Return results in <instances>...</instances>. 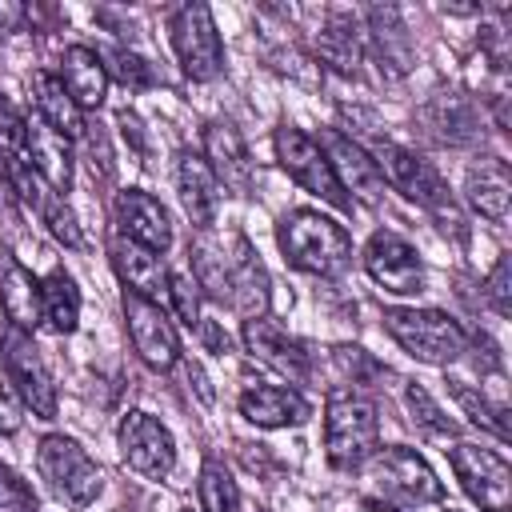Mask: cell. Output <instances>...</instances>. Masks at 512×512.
I'll return each instance as SVG.
<instances>
[{
    "label": "cell",
    "instance_id": "obj_24",
    "mask_svg": "<svg viewBox=\"0 0 512 512\" xmlns=\"http://www.w3.org/2000/svg\"><path fill=\"white\" fill-rule=\"evenodd\" d=\"M0 308L20 332H28L40 316V280L12 256L0 264Z\"/></svg>",
    "mask_w": 512,
    "mask_h": 512
},
{
    "label": "cell",
    "instance_id": "obj_12",
    "mask_svg": "<svg viewBox=\"0 0 512 512\" xmlns=\"http://www.w3.org/2000/svg\"><path fill=\"white\" fill-rule=\"evenodd\" d=\"M124 320H128V336H132V348L136 356L156 368V372H168L176 360H180V336L168 320V312L156 304V300H144L136 292H124Z\"/></svg>",
    "mask_w": 512,
    "mask_h": 512
},
{
    "label": "cell",
    "instance_id": "obj_39",
    "mask_svg": "<svg viewBox=\"0 0 512 512\" xmlns=\"http://www.w3.org/2000/svg\"><path fill=\"white\" fill-rule=\"evenodd\" d=\"M196 328H200V340H204V344H208L216 356H224V352H228V336L220 332V324H212V320H200Z\"/></svg>",
    "mask_w": 512,
    "mask_h": 512
},
{
    "label": "cell",
    "instance_id": "obj_35",
    "mask_svg": "<svg viewBox=\"0 0 512 512\" xmlns=\"http://www.w3.org/2000/svg\"><path fill=\"white\" fill-rule=\"evenodd\" d=\"M44 224H48V232L56 236V240H64L68 248H80V228H76V216H72V208L60 200V196H52L48 204H44Z\"/></svg>",
    "mask_w": 512,
    "mask_h": 512
},
{
    "label": "cell",
    "instance_id": "obj_9",
    "mask_svg": "<svg viewBox=\"0 0 512 512\" xmlns=\"http://www.w3.org/2000/svg\"><path fill=\"white\" fill-rule=\"evenodd\" d=\"M0 372H4L8 388L24 400V408H32L40 420L56 416V384H52V372L28 332L12 328L0 340Z\"/></svg>",
    "mask_w": 512,
    "mask_h": 512
},
{
    "label": "cell",
    "instance_id": "obj_1",
    "mask_svg": "<svg viewBox=\"0 0 512 512\" xmlns=\"http://www.w3.org/2000/svg\"><path fill=\"white\" fill-rule=\"evenodd\" d=\"M192 268H196V284L216 296L228 300L240 316H260L268 308V272L256 260L252 244L244 236H224V240H200L192 252Z\"/></svg>",
    "mask_w": 512,
    "mask_h": 512
},
{
    "label": "cell",
    "instance_id": "obj_26",
    "mask_svg": "<svg viewBox=\"0 0 512 512\" xmlns=\"http://www.w3.org/2000/svg\"><path fill=\"white\" fill-rule=\"evenodd\" d=\"M32 100H36V116L48 120L60 136H68V140L84 136L80 108H76L72 96L64 92L60 76H52V72H32Z\"/></svg>",
    "mask_w": 512,
    "mask_h": 512
},
{
    "label": "cell",
    "instance_id": "obj_15",
    "mask_svg": "<svg viewBox=\"0 0 512 512\" xmlns=\"http://www.w3.org/2000/svg\"><path fill=\"white\" fill-rule=\"evenodd\" d=\"M244 348L256 356V360H264L268 368H276L280 376H288V380H308V372H312V360H308V352H304V344L296 340V336H288L276 320H268V316H252L248 324H244Z\"/></svg>",
    "mask_w": 512,
    "mask_h": 512
},
{
    "label": "cell",
    "instance_id": "obj_10",
    "mask_svg": "<svg viewBox=\"0 0 512 512\" xmlns=\"http://www.w3.org/2000/svg\"><path fill=\"white\" fill-rule=\"evenodd\" d=\"M444 452H448V464H452L460 488L468 492V500H476L484 512H508V504H512V468L500 452L480 448V444H452Z\"/></svg>",
    "mask_w": 512,
    "mask_h": 512
},
{
    "label": "cell",
    "instance_id": "obj_41",
    "mask_svg": "<svg viewBox=\"0 0 512 512\" xmlns=\"http://www.w3.org/2000/svg\"><path fill=\"white\" fill-rule=\"evenodd\" d=\"M184 372H188V380L196 384V396H200L204 404H212V388H208V380H204V372H200V364H188V360H184Z\"/></svg>",
    "mask_w": 512,
    "mask_h": 512
},
{
    "label": "cell",
    "instance_id": "obj_32",
    "mask_svg": "<svg viewBox=\"0 0 512 512\" xmlns=\"http://www.w3.org/2000/svg\"><path fill=\"white\" fill-rule=\"evenodd\" d=\"M404 400H408V412H412V420L428 432V436H456V420H448L440 408H436V400L420 388V384H408V392H404Z\"/></svg>",
    "mask_w": 512,
    "mask_h": 512
},
{
    "label": "cell",
    "instance_id": "obj_25",
    "mask_svg": "<svg viewBox=\"0 0 512 512\" xmlns=\"http://www.w3.org/2000/svg\"><path fill=\"white\" fill-rule=\"evenodd\" d=\"M508 200H512V176L508 164L488 156L480 164L468 168V204L488 216V220H504L508 216Z\"/></svg>",
    "mask_w": 512,
    "mask_h": 512
},
{
    "label": "cell",
    "instance_id": "obj_22",
    "mask_svg": "<svg viewBox=\"0 0 512 512\" xmlns=\"http://www.w3.org/2000/svg\"><path fill=\"white\" fill-rule=\"evenodd\" d=\"M176 188H180V200H184V212L192 216V224L200 232H208L216 212H220V184H216L208 160L196 156V152H180V160H176Z\"/></svg>",
    "mask_w": 512,
    "mask_h": 512
},
{
    "label": "cell",
    "instance_id": "obj_27",
    "mask_svg": "<svg viewBox=\"0 0 512 512\" xmlns=\"http://www.w3.org/2000/svg\"><path fill=\"white\" fill-rule=\"evenodd\" d=\"M40 320L52 328V332H72L76 320H80V288L68 272L52 268L44 280H40Z\"/></svg>",
    "mask_w": 512,
    "mask_h": 512
},
{
    "label": "cell",
    "instance_id": "obj_19",
    "mask_svg": "<svg viewBox=\"0 0 512 512\" xmlns=\"http://www.w3.org/2000/svg\"><path fill=\"white\" fill-rule=\"evenodd\" d=\"M24 160L32 164V172H36L52 192H68V184H72V140L60 136V132H56L48 120H40V116L28 120Z\"/></svg>",
    "mask_w": 512,
    "mask_h": 512
},
{
    "label": "cell",
    "instance_id": "obj_20",
    "mask_svg": "<svg viewBox=\"0 0 512 512\" xmlns=\"http://www.w3.org/2000/svg\"><path fill=\"white\" fill-rule=\"evenodd\" d=\"M240 416L252 420L256 428H288L304 424L312 416V404L284 384H252L240 392Z\"/></svg>",
    "mask_w": 512,
    "mask_h": 512
},
{
    "label": "cell",
    "instance_id": "obj_13",
    "mask_svg": "<svg viewBox=\"0 0 512 512\" xmlns=\"http://www.w3.org/2000/svg\"><path fill=\"white\" fill-rule=\"evenodd\" d=\"M364 268L392 296L424 292V264H420L416 248L396 232H372V240L364 248Z\"/></svg>",
    "mask_w": 512,
    "mask_h": 512
},
{
    "label": "cell",
    "instance_id": "obj_11",
    "mask_svg": "<svg viewBox=\"0 0 512 512\" xmlns=\"http://www.w3.org/2000/svg\"><path fill=\"white\" fill-rule=\"evenodd\" d=\"M168 32H172V52H176L184 76H192V80L220 76V68H224V44H220V32L212 24L208 4H184V8H176Z\"/></svg>",
    "mask_w": 512,
    "mask_h": 512
},
{
    "label": "cell",
    "instance_id": "obj_23",
    "mask_svg": "<svg viewBox=\"0 0 512 512\" xmlns=\"http://www.w3.org/2000/svg\"><path fill=\"white\" fill-rule=\"evenodd\" d=\"M60 84L72 96L76 108H100L104 104V92H108V72H104L100 56L92 48L72 44L60 56Z\"/></svg>",
    "mask_w": 512,
    "mask_h": 512
},
{
    "label": "cell",
    "instance_id": "obj_16",
    "mask_svg": "<svg viewBox=\"0 0 512 512\" xmlns=\"http://www.w3.org/2000/svg\"><path fill=\"white\" fill-rule=\"evenodd\" d=\"M204 160H208L216 184H224V188H232V192H240V196L252 192V180H256L252 156H248L244 136H240L228 120H212V124L204 128Z\"/></svg>",
    "mask_w": 512,
    "mask_h": 512
},
{
    "label": "cell",
    "instance_id": "obj_28",
    "mask_svg": "<svg viewBox=\"0 0 512 512\" xmlns=\"http://www.w3.org/2000/svg\"><path fill=\"white\" fill-rule=\"evenodd\" d=\"M316 52L324 64H332L336 72H352L360 64V28L348 12H332L316 36Z\"/></svg>",
    "mask_w": 512,
    "mask_h": 512
},
{
    "label": "cell",
    "instance_id": "obj_7",
    "mask_svg": "<svg viewBox=\"0 0 512 512\" xmlns=\"http://www.w3.org/2000/svg\"><path fill=\"white\" fill-rule=\"evenodd\" d=\"M36 468L48 480V488L56 492V500H64L72 508L92 504L100 492V468L72 436H44L36 448Z\"/></svg>",
    "mask_w": 512,
    "mask_h": 512
},
{
    "label": "cell",
    "instance_id": "obj_42",
    "mask_svg": "<svg viewBox=\"0 0 512 512\" xmlns=\"http://www.w3.org/2000/svg\"><path fill=\"white\" fill-rule=\"evenodd\" d=\"M184 512H192V508H184Z\"/></svg>",
    "mask_w": 512,
    "mask_h": 512
},
{
    "label": "cell",
    "instance_id": "obj_30",
    "mask_svg": "<svg viewBox=\"0 0 512 512\" xmlns=\"http://www.w3.org/2000/svg\"><path fill=\"white\" fill-rule=\"evenodd\" d=\"M448 388H452V396L460 400V408L468 412V420H472V424L488 428L500 444H508V408H504V404H492L488 396L472 392L464 380H448Z\"/></svg>",
    "mask_w": 512,
    "mask_h": 512
},
{
    "label": "cell",
    "instance_id": "obj_6",
    "mask_svg": "<svg viewBox=\"0 0 512 512\" xmlns=\"http://www.w3.org/2000/svg\"><path fill=\"white\" fill-rule=\"evenodd\" d=\"M376 168H380L384 184H392L396 192H404L420 208H428V212L448 216L452 224H460V212H456V204H452L440 172L424 156H416V152H408V148H400L392 140H380L376 144Z\"/></svg>",
    "mask_w": 512,
    "mask_h": 512
},
{
    "label": "cell",
    "instance_id": "obj_14",
    "mask_svg": "<svg viewBox=\"0 0 512 512\" xmlns=\"http://www.w3.org/2000/svg\"><path fill=\"white\" fill-rule=\"evenodd\" d=\"M120 456H124V464H128L132 472L160 480V476H168L172 464H176V440H172V432H168L156 416H148V412H128V416L120 420Z\"/></svg>",
    "mask_w": 512,
    "mask_h": 512
},
{
    "label": "cell",
    "instance_id": "obj_3",
    "mask_svg": "<svg viewBox=\"0 0 512 512\" xmlns=\"http://www.w3.org/2000/svg\"><path fill=\"white\" fill-rule=\"evenodd\" d=\"M360 468H364L368 500L392 504V508H400V512L444 500V484L436 480V472L428 468V460H424L416 448L392 444V448H384V452H372Z\"/></svg>",
    "mask_w": 512,
    "mask_h": 512
},
{
    "label": "cell",
    "instance_id": "obj_21",
    "mask_svg": "<svg viewBox=\"0 0 512 512\" xmlns=\"http://www.w3.org/2000/svg\"><path fill=\"white\" fill-rule=\"evenodd\" d=\"M108 256H112L116 276L124 280V292H136L144 300H156L160 292H168V268H164L160 252H148V248L132 244L128 236H116L108 244Z\"/></svg>",
    "mask_w": 512,
    "mask_h": 512
},
{
    "label": "cell",
    "instance_id": "obj_2",
    "mask_svg": "<svg viewBox=\"0 0 512 512\" xmlns=\"http://www.w3.org/2000/svg\"><path fill=\"white\" fill-rule=\"evenodd\" d=\"M276 240H280L284 260L308 276H340L352 260V236L336 220L312 208L288 212L276 228Z\"/></svg>",
    "mask_w": 512,
    "mask_h": 512
},
{
    "label": "cell",
    "instance_id": "obj_38",
    "mask_svg": "<svg viewBox=\"0 0 512 512\" xmlns=\"http://www.w3.org/2000/svg\"><path fill=\"white\" fill-rule=\"evenodd\" d=\"M336 364H340V368H344V372H348L356 384H360L364 376L380 372V364H376L372 356H364V348H348V344H344V348H336Z\"/></svg>",
    "mask_w": 512,
    "mask_h": 512
},
{
    "label": "cell",
    "instance_id": "obj_5",
    "mask_svg": "<svg viewBox=\"0 0 512 512\" xmlns=\"http://www.w3.org/2000/svg\"><path fill=\"white\" fill-rule=\"evenodd\" d=\"M384 328L396 336V344L408 356L424 364H452L468 348L464 328L448 312H436V308H388Z\"/></svg>",
    "mask_w": 512,
    "mask_h": 512
},
{
    "label": "cell",
    "instance_id": "obj_34",
    "mask_svg": "<svg viewBox=\"0 0 512 512\" xmlns=\"http://www.w3.org/2000/svg\"><path fill=\"white\" fill-rule=\"evenodd\" d=\"M168 300H172V308L184 324H200V284L192 276L172 272L168 276Z\"/></svg>",
    "mask_w": 512,
    "mask_h": 512
},
{
    "label": "cell",
    "instance_id": "obj_8",
    "mask_svg": "<svg viewBox=\"0 0 512 512\" xmlns=\"http://www.w3.org/2000/svg\"><path fill=\"white\" fill-rule=\"evenodd\" d=\"M276 160H280V168H284L304 192L320 196L324 204H332V208H340V212H352V196L340 188V180H336V172H332L324 148H320L308 132L292 128V124L276 128Z\"/></svg>",
    "mask_w": 512,
    "mask_h": 512
},
{
    "label": "cell",
    "instance_id": "obj_17",
    "mask_svg": "<svg viewBox=\"0 0 512 512\" xmlns=\"http://www.w3.org/2000/svg\"><path fill=\"white\" fill-rule=\"evenodd\" d=\"M116 228H120V236H128L132 244H140L148 252H168V244H172V224H168L164 204L140 188H128L116 196Z\"/></svg>",
    "mask_w": 512,
    "mask_h": 512
},
{
    "label": "cell",
    "instance_id": "obj_18",
    "mask_svg": "<svg viewBox=\"0 0 512 512\" xmlns=\"http://www.w3.org/2000/svg\"><path fill=\"white\" fill-rule=\"evenodd\" d=\"M320 148H324V156H328V164H332V172H336V180H340L344 192H356L368 204H376L384 196V176H380L376 160L356 140H348L340 132H324Z\"/></svg>",
    "mask_w": 512,
    "mask_h": 512
},
{
    "label": "cell",
    "instance_id": "obj_37",
    "mask_svg": "<svg viewBox=\"0 0 512 512\" xmlns=\"http://www.w3.org/2000/svg\"><path fill=\"white\" fill-rule=\"evenodd\" d=\"M484 296H488V304L496 308V316H508V312H512V296H508V256H500L496 268L488 272Z\"/></svg>",
    "mask_w": 512,
    "mask_h": 512
},
{
    "label": "cell",
    "instance_id": "obj_36",
    "mask_svg": "<svg viewBox=\"0 0 512 512\" xmlns=\"http://www.w3.org/2000/svg\"><path fill=\"white\" fill-rule=\"evenodd\" d=\"M0 512H36L32 488L4 464H0Z\"/></svg>",
    "mask_w": 512,
    "mask_h": 512
},
{
    "label": "cell",
    "instance_id": "obj_31",
    "mask_svg": "<svg viewBox=\"0 0 512 512\" xmlns=\"http://www.w3.org/2000/svg\"><path fill=\"white\" fill-rule=\"evenodd\" d=\"M100 56V64H104V72L112 76V80H120L124 88H132V92H140V88H148L152 80H156V72H152V64H144L136 52H128V48H104V52H96Z\"/></svg>",
    "mask_w": 512,
    "mask_h": 512
},
{
    "label": "cell",
    "instance_id": "obj_29",
    "mask_svg": "<svg viewBox=\"0 0 512 512\" xmlns=\"http://www.w3.org/2000/svg\"><path fill=\"white\" fill-rule=\"evenodd\" d=\"M196 492H200V508L204 512H240L236 480L228 476V468L220 460H204L200 480H196Z\"/></svg>",
    "mask_w": 512,
    "mask_h": 512
},
{
    "label": "cell",
    "instance_id": "obj_40",
    "mask_svg": "<svg viewBox=\"0 0 512 512\" xmlns=\"http://www.w3.org/2000/svg\"><path fill=\"white\" fill-rule=\"evenodd\" d=\"M20 24H24V8L20 4H0V36L20 28Z\"/></svg>",
    "mask_w": 512,
    "mask_h": 512
},
{
    "label": "cell",
    "instance_id": "obj_4",
    "mask_svg": "<svg viewBox=\"0 0 512 512\" xmlns=\"http://www.w3.org/2000/svg\"><path fill=\"white\" fill-rule=\"evenodd\" d=\"M380 440L376 404L356 392H332L324 408V452L332 468H360Z\"/></svg>",
    "mask_w": 512,
    "mask_h": 512
},
{
    "label": "cell",
    "instance_id": "obj_33",
    "mask_svg": "<svg viewBox=\"0 0 512 512\" xmlns=\"http://www.w3.org/2000/svg\"><path fill=\"white\" fill-rule=\"evenodd\" d=\"M24 140H28V120L12 108V100L0 96V160H24Z\"/></svg>",
    "mask_w": 512,
    "mask_h": 512
}]
</instances>
